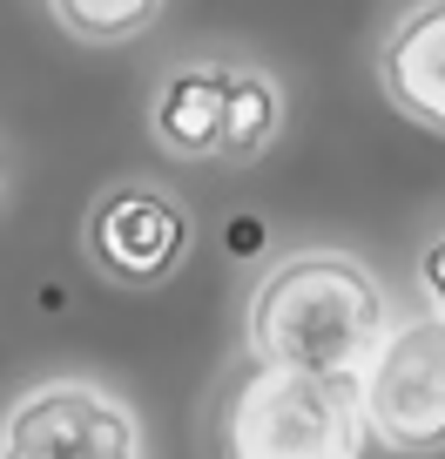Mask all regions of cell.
<instances>
[{"instance_id": "cell-7", "label": "cell", "mask_w": 445, "mask_h": 459, "mask_svg": "<svg viewBox=\"0 0 445 459\" xmlns=\"http://www.w3.org/2000/svg\"><path fill=\"white\" fill-rule=\"evenodd\" d=\"M223 88L230 68H183L156 101V135L175 156H216L223 149Z\"/></svg>"}, {"instance_id": "cell-4", "label": "cell", "mask_w": 445, "mask_h": 459, "mask_svg": "<svg viewBox=\"0 0 445 459\" xmlns=\"http://www.w3.org/2000/svg\"><path fill=\"white\" fill-rule=\"evenodd\" d=\"M0 459H142V432L122 399L95 385H34L7 412Z\"/></svg>"}, {"instance_id": "cell-6", "label": "cell", "mask_w": 445, "mask_h": 459, "mask_svg": "<svg viewBox=\"0 0 445 459\" xmlns=\"http://www.w3.org/2000/svg\"><path fill=\"white\" fill-rule=\"evenodd\" d=\"M385 88L412 122L439 129L445 122V7L425 0L398 21V34L385 41Z\"/></svg>"}, {"instance_id": "cell-2", "label": "cell", "mask_w": 445, "mask_h": 459, "mask_svg": "<svg viewBox=\"0 0 445 459\" xmlns=\"http://www.w3.org/2000/svg\"><path fill=\"white\" fill-rule=\"evenodd\" d=\"M223 459H364L372 432L358 412V378L250 365L216 412Z\"/></svg>"}, {"instance_id": "cell-1", "label": "cell", "mask_w": 445, "mask_h": 459, "mask_svg": "<svg viewBox=\"0 0 445 459\" xmlns=\"http://www.w3.org/2000/svg\"><path fill=\"white\" fill-rule=\"evenodd\" d=\"M250 365H290V372L358 378L391 331V304L364 264L338 250L277 264L250 298Z\"/></svg>"}, {"instance_id": "cell-9", "label": "cell", "mask_w": 445, "mask_h": 459, "mask_svg": "<svg viewBox=\"0 0 445 459\" xmlns=\"http://www.w3.org/2000/svg\"><path fill=\"white\" fill-rule=\"evenodd\" d=\"M55 14L74 41H129L162 14V0H55Z\"/></svg>"}, {"instance_id": "cell-5", "label": "cell", "mask_w": 445, "mask_h": 459, "mask_svg": "<svg viewBox=\"0 0 445 459\" xmlns=\"http://www.w3.org/2000/svg\"><path fill=\"white\" fill-rule=\"evenodd\" d=\"M88 250L122 284H156L189 250V216L169 196H156V189H116L95 210V223H88Z\"/></svg>"}, {"instance_id": "cell-3", "label": "cell", "mask_w": 445, "mask_h": 459, "mask_svg": "<svg viewBox=\"0 0 445 459\" xmlns=\"http://www.w3.org/2000/svg\"><path fill=\"white\" fill-rule=\"evenodd\" d=\"M364 432L391 453H439L445 439V317L425 311L385 331L372 365L358 372Z\"/></svg>"}, {"instance_id": "cell-8", "label": "cell", "mask_w": 445, "mask_h": 459, "mask_svg": "<svg viewBox=\"0 0 445 459\" xmlns=\"http://www.w3.org/2000/svg\"><path fill=\"white\" fill-rule=\"evenodd\" d=\"M270 135H277V88L263 74H230V88H223V149L257 156Z\"/></svg>"}]
</instances>
